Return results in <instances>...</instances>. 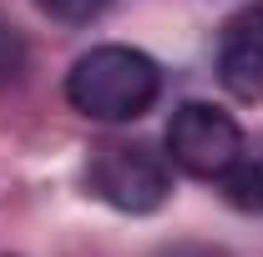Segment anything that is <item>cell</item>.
<instances>
[{"label":"cell","mask_w":263,"mask_h":257,"mask_svg":"<svg viewBox=\"0 0 263 257\" xmlns=\"http://www.w3.org/2000/svg\"><path fill=\"white\" fill-rule=\"evenodd\" d=\"M218 187L228 197L233 212H263V161H233L228 172L218 177Z\"/></svg>","instance_id":"5b68a950"},{"label":"cell","mask_w":263,"mask_h":257,"mask_svg":"<svg viewBox=\"0 0 263 257\" xmlns=\"http://www.w3.org/2000/svg\"><path fill=\"white\" fill-rule=\"evenodd\" d=\"M86 187L106 207H117L127 217H147L172 197V161L147 141H106L86 166Z\"/></svg>","instance_id":"7a4b0ae2"},{"label":"cell","mask_w":263,"mask_h":257,"mask_svg":"<svg viewBox=\"0 0 263 257\" xmlns=\"http://www.w3.org/2000/svg\"><path fill=\"white\" fill-rule=\"evenodd\" d=\"M157 91H162V71L137 46H91L66 71V101L86 121H106V126L147 116Z\"/></svg>","instance_id":"6da1fadb"},{"label":"cell","mask_w":263,"mask_h":257,"mask_svg":"<svg viewBox=\"0 0 263 257\" xmlns=\"http://www.w3.org/2000/svg\"><path fill=\"white\" fill-rule=\"evenodd\" d=\"M218 81L233 101H263V0L228 20L218 46Z\"/></svg>","instance_id":"277c9868"},{"label":"cell","mask_w":263,"mask_h":257,"mask_svg":"<svg viewBox=\"0 0 263 257\" xmlns=\"http://www.w3.org/2000/svg\"><path fill=\"white\" fill-rule=\"evenodd\" d=\"M21 66H26V40H21V31H15L10 20H0V86L15 81Z\"/></svg>","instance_id":"52a82bcc"},{"label":"cell","mask_w":263,"mask_h":257,"mask_svg":"<svg viewBox=\"0 0 263 257\" xmlns=\"http://www.w3.org/2000/svg\"><path fill=\"white\" fill-rule=\"evenodd\" d=\"M35 5H41L51 20H61V26H86V20H97L111 0H35Z\"/></svg>","instance_id":"8992f818"},{"label":"cell","mask_w":263,"mask_h":257,"mask_svg":"<svg viewBox=\"0 0 263 257\" xmlns=\"http://www.w3.org/2000/svg\"><path fill=\"white\" fill-rule=\"evenodd\" d=\"M243 157V126L213 101H182L167 121V161L197 182H218Z\"/></svg>","instance_id":"3957f363"}]
</instances>
